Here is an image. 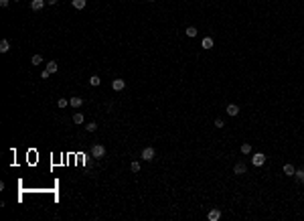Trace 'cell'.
I'll use <instances>...</instances> for the list:
<instances>
[{"instance_id": "obj_1", "label": "cell", "mask_w": 304, "mask_h": 221, "mask_svg": "<svg viewBox=\"0 0 304 221\" xmlns=\"http://www.w3.org/2000/svg\"><path fill=\"white\" fill-rule=\"evenodd\" d=\"M251 164H253V167H264L265 164V154L256 152L253 156H251Z\"/></svg>"}, {"instance_id": "obj_2", "label": "cell", "mask_w": 304, "mask_h": 221, "mask_svg": "<svg viewBox=\"0 0 304 221\" xmlns=\"http://www.w3.org/2000/svg\"><path fill=\"white\" fill-rule=\"evenodd\" d=\"M91 154H93V158H103V156H106V148L101 146V144H93Z\"/></svg>"}, {"instance_id": "obj_3", "label": "cell", "mask_w": 304, "mask_h": 221, "mask_svg": "<svg viewBox=\"0 0 304 221\" xmlns=\"http://www.w3.org/2000/svg\"><path fill=\"white\" fill-rule=\"evenodd\" d=\"M154 148L152 146H146L144 150H142V160H152V158H154Z\"/></svg>"}, {"instance_id": "obj_4", "label": "cell", "mask_w": 304, "mask_h": 221, "mask_svg": "<svg viewBox=\"0 0 304 221\" xmlns=\"http://www.w3.org/2000/svg\"><path fill=\"white\" fill-rule=\"evenodd\" d=\"M219 217H221V211H219V209H211V211L207 213L209 221H219Z\"/></svg>"}, {"instance_id": "obj_5", "label": "cell", "mask_w": 304, "mask_h": 221, "mask_svg": "<svg viewBox=\"0 0 304 221\" xmlns=\"http://www.w3.org/2000/svg\"><path fill=\"white\" fill-rule=\"evenodd\" d=\"M111 87L116 89V91H122V89L126 87V81L124 79H114V81H111Z\"/></svg>"}, {"instance_id": "obj_6", "label": "cell", "mask_w": 304, "mask_h": 221, "mask_svg": "<svg viewBox=\"0 0 304 221\" xmlns=\"http://www.w3.org/2000/svg\"><path fill=\"white\" fill-rule=\"evenodd\" d=\"M227 114H229L231 118H235L237 114H239V106H235V103H229V106H227Z\"/></svg>"}, {"instance_id": "obj_7", "label": "cell", "mask_w": 304, "mask_h": 221, "mask_svg": "<svg viewBox=\"0 0 304 221\" xmlns=\"http://www.w3.org/2000/svg\"><path fill=\"white\" fill-rule=\"evenodd\" d=\"M245 171H247V167L243 164V162H237L235 167H233V172H235V175H243Z\"/></svg>"}, {"instance_id": "obj_8", "label": "cell", "mask_w": 304, "mask_h": 221, "mask_svg": "<svg viewBox=\"0 0 304 221\" xmlns=\"http://www.w3.org/2000/svg\"><path fill=\"white\" fill-rule=\"evenodd\" d=\"M201 45H203V49H213V45H215V43H213L211 37H205V39L201 41Z\"/></svg>"}, {"instance_id": "obj_9", "label": "cell", "mask_w": 304, "mask_h": 221, "mask_svg": "<svg viewBox=\"0 0 304 221\" xmlns=\"http://www.w3.org/2000/svg\"><path fill=\"white\" fill-rule=\"evenodd\" d=\"M69 106H71V108H81V106H83V99L81 98H71V99H69Z\"/></svg>"}, {"instance_id": "obj_10", "label": "cell", "mask_w": 304, "mask_h": 221, "mask_svg": "<svg viewBox=\"0 0 304 221\" xmlns=\"http://www.w3.org/2000/svg\"><path fill=\"white\" fill-rule=\"evenodd\" d=\"M8 51H10V43L6 39H2L0 41V53H8Z\"/></svg>"}, {"instance_id": "obj_11", "label": "cell", "mask_w": 304, "mask_h": 221, "mask_svg": "<svg viewBox=\"0 0 304 221\" xmlns=\"http://www.w3.org/2000/svg\"><path fill=\"white\" fill-rule=\"evenodd\" d=\"M294 172H296V168L292 167V164H284V175H288V177H294Z\"/></svg>"}, {"instance_id": "obj_12", "label": "cell", "mask_w": 304, "mask_h": 221, "mask_svg": "<svg viewBox=\"0 0 304 221\" xmlns=\"http://www.w3.org/2000/svg\"><path fill=\"white\" fill-rule=\"evenodd\" d=\"M184 34H187L188 39H195V37H197V29H195V26H187Z\"/></svg>"}, {"instance_id": "obj_13", "label": "cell", "mask_w": 304, "mask_h": 221, "mask_svg": "<svg viewBox=\"0 0 304 221\" xmlns=\"http://www.w3.org/2000/svg\"><path fill=\"white\" fill-rule=\"evenodd\" d=\"M57 69H59L57 61H49V63H47V71H49V73H55Z\"/></svg>"}, {"instance_id": "obj_14", "label": "cell", "mask_w": 304, "mask_h": 221, "mask_svg": "<svg viewBox=\"0 0 304 221\" xmlns=\"http://www.w3.org/2000/svg\"><path fill=\"white\" fill-rule=\"evenodd\" d=\"M45 6V0H33V4H30V8L33 10H41Z\"/></svg>"}, {"instance_id": "obj_15", "label": "cell", "mask_w": 304, "mask_h": 221, "mask_svg": "<svg viewBox=\"0 0 304 221\" xmlns=\"http://www.w3.org/2000/svg\"><path fill=\"white\" fill-rule=\"evenodd\" d=\"M71 4H73V8L81 10V8H85V0H71Z\"/></svg>"}, {"instance_id": "obj_16", "label": "cell", "mask_w": 304, "mask_h": 221, "mask_svg": "<svg viewBox=\"0 0 304 221\" xmlns=\"http://www.w3.org/2000/svg\"><path fill=\"white\" fill-rule=\"evenodd\" d=\"M294 177H296V181H298V183H304V171H302V168H298V171L294 172Z\"/></svg>"}, {"instance_id": "obj_17", "label": "cell", "mask_w": 304, "mask_h": 221, "mask_svg": "<svg viewBox=\"0 0 304 221\" xmlns=\"http://www.w3.org/2000/svg\"><path fill=\"white\" fill-rule=\"evenodd\" d=\"M89 83H91V85H93V87H97V85H99V83H101V79H99V77H97V75H91V77H89Z\"/></svg>"}, {"instance_id": "obj_18", "label": "cell", "mask_w": 304, "mask_h": 221, "mask_svg": "<svg viewBox=\"0 0 304 221\" xmlns=\"http://www.w3.org/2000/svg\"><path fill=\"white\" fill-rule=\"evenodd\" d=\"M130 168H132V172H140V162H138V160H132Z\"/></svg>"}, {"instance_id": "obj_19", "label": "cell", "mask_w": 304, "mask_h": 221, "mask_svg": "<svg viewBox=\"0 0 304 221\" xmlns=\"http://www.w3.org/2000/svg\"><path fill=\"white\" fill-rule=\"evenodd\" d=\"M73 122L75 124H83V114H73Z\"/></svg>"}, {"instance_id": "obj_20", "label": "cell", "mask_w": 304, "mask_h": 221, "mask_svg": "<svg viewBox=\"0 0 304 221\" xmlns=\"http://www.w3.org/2000/svg\"><path fill=\"white\" fill-rule=\"evenodd\" d=\"M85 130H87V132H95V130H97V124H95V122H89V124L85 126Z\"/></svg>"}, {"instance_id": "obj_21", "label": "cell", "mask_w": 304, "mask_h": 221, "mask_svg": "<svg viewBox=\"0 0 304 221\" xmlns=\"http://www.w3.org/2000/svg\"><path fill=\"white\" fill-rule=\"evenodd\" d=\"M41 61H43V57H41V55H33L30 63H33V65H41Z\"/></svg>"}, {"instance_id": "obj_22", "label": "cell", "mask_w": 304, "mask_h": 221, "mask_svg": "<svg viewBox=\"0 0 304 221\" xmlns=\"http://www.w3.org/2000/svg\"><path fill=\"white\" fill-rule=\"evenodd\" d=\"M57 106H59L61 110H63V108H67V106H69V99H63V98H61V99L57 102Z\"/></svg>"}, {"instance_id": "obj_23", "label": "cell", "mask_w": 304, "mask_h": 221, "mask_svg": "<svg viewBox=\"0 0 304 221\" xmlns=\"http://www.w3.org/2000/svg\"><path fill=\"white\" fill-rule=\"evenodd\" d=\"M241 152H243V154H249V152H251V146H249L247 142H245V144H241Z\"/></svg>"}, {"instance_id": "obj_24", "label": "cell", "mask_w": 304, "mask_h": 221, "mask_svg": "<svg viewBox=\"0 0 304 221\" xmlns=\"http://www.w3.org/2000/svg\"><path fill=\"white\" fill-rule=\"evenodd\" d=\"M215 126H217V128H223V120L217 118V120H215Z\"/></svg>"}, {"instance_id": "obj_25", "label": "cell", "mask_w": 304, "mask_h": 221, "mask_svg": "<svg viewBox=\"0 0 304 221\" xmlns=\"http://www.w3.org/2000/svg\"><path fill=\"white\" fill-rule=\"evenodd\" d=\"M49 75H51V73H49V71H47V69H45V71H43V73H41V77H43V79H47V77H49Z\"/></svg>"}, {"instance_id": "obj_26", "label": "cell", "mask_w": 304, "mask_h": 221, "mask_svg": "<svg viewBox=\"0 0 304 221\" xmlns=\"http://www.w3.org/2000/svg\"><path fill=\"white\" fill-rule=\"evenodd\" d=\"M10 4V0H0V6H8Z\"/></svg>"}, {"instance_id": "obj_27", "label": "cell", "mask_w": 304, "mask_h": 221, "mask_svg": "<svg viewBox=\"0 0 304 221\" xmlns=\"http://www.w3.org/2000/svg\"><path fill=\"white\" fill-rule=\"evenodd\" d=\"M47 2H49V4H57L59 0H47Z\"/></svg>"}, {"instance_id": "obj_28", "label": "cell", "mask_w": 304, "mask_h": 221, "mask_svg": "<svg viewBox=\"0 0 304 221\" xmlns=\"http://www.w3.org/2000/svg\"><path fill=\"white\" fill-rule=\"evenodd\" d=\"M12 2H20V0H12Z\"/></svg>"}, {"instance_id": "obj_29", "label": "cell", "mask_w": 304, "mask_h": 221, "mask_svg": "<svg viewBox=\"0 0 304 221\" xmlns=\"http://www.w3.org/2000/svg\"><path fill=\"white\" fill-rule=\"evenodd\" d=\"M148 2H154V0H148Z\"/></svg>"}]
</instances>
